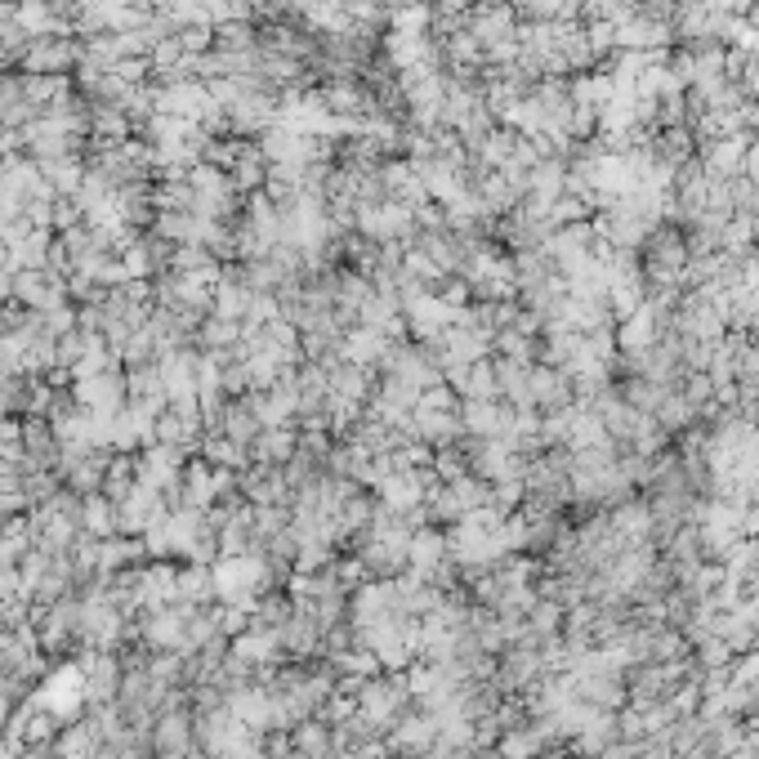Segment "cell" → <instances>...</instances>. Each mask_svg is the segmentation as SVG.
<instances>
[{
	"label": "cell",
	"instance_id": "7a4b0ae2",
	"mask_svg": "<svg viewBox=\"0 0 759 759\" xmlns=\"http://www.w3.org/2000/svg\"><path fill=\"white\" fill-rule=\"evenodd\" d=\"M340 353L349 367H371V362H380L384 353H389V340H384V331H376V326H358V331L344 340Z\"/></svg>",
	"mask_w": 759,
	"mask_h": 759
},
{
	"label": "cell",
	"instance_id": "277c9868",
	"mask_svg": "<svg viewBox=\"0 0 759 759\" xmlns=\"http://www.w3.org/2000/svg\"><path fill=\"white\" fill-rule=\"evenodd\" d=\"M121 393H126V384H121L117 376H94V380H81L76 384V398L85 402V411H117Z\"/></svg>",
	"mask_w": 759,
	"mask_h": 759
},
{
	"label": "cell",
	"instance_id": "52a82bcc",
	"mask_svg": "<svg viewBox=\"0 0 759 759\" xmlns=\"http://www.w3.org/2000/svg\"><path fill=\"white\" fill-rule=\"evenodd\" d=\"M85 518H90V527H99L103 532V527H108V505H90V514Z\"/></svg>",
	"mask_w": 759,
	"mask_h": 759
},
{
	"label": "cell",
	"instance_id": "5b68a950",
	"mask_svg": "<svg viewBox=\"0 0 759 759\" xmlns=\"http://www.w3.org/2000/svg\"><path fill=\"white\" fill-rule=\"evenodd\" d=\"M76 701H81V679H76V670H67L63 679H54V684L41 693V706L54 710V715H72Z\"/></svg>",
	"mask_w": 759,
	"mask_h": 759
},
{
	"label": "cell",
	"instance_id": "6da1fadb",
	"mask_svg": "<svg viewBox=\"0 0 759 759\" xmlns=\"http://www.w3.org/2000/svg\"><path fill=\"white\" fill-rule=\"evenodd\" d=\"M76 59H81V50H76L72 41H59V36H36V41L23 45V63L32 67L36 76H59Z\"/></svg>",
	"mask_w": 759,
	"mask_h": 759
},
{
	"label": "cell",
	"instance_id": "3957f363",
	"mask_svg": "<svg viewBox=\"0 0 759 759\" xmlns=\"http://www.w3.org/2000/svg\"><path fill=\"white\" fill-rule=\"evenodd\" d=\"M255 576H259V563L255 559H228L224 568L215 572V590L224 594V599H246V594H251V585H255Z\"/></svg>",
	"mask_w": 759,
	"mask_h": 759
},
{
	"label": "cell",
	"instance_id": "8992f818",
	"mask_svg": "<svg viewBox=\"0 0 759 759\" xmlns=\"http://www.w3.org/2000/svg\"><path fill=\"white\" fill-rule=\"evenodd\" d=\"M175 474H179V451L175 447H152L148 460H143V483L166 487V483H175Z\"/></svg>",
	"mask_w": 759,
	"mask_h": 759
}]
</instances>
